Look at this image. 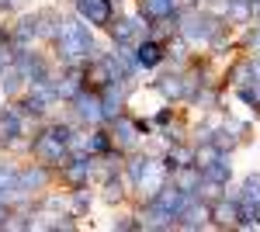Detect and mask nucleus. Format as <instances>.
Returning <instances> with one entry per match:
<instances>
[{
	"label": "nucleus",
	"instance_id": "nucleus-1",
	"mask_svg": "<svg viewBox=\"0 0 260 232\" xmlns=\"http://www.w3.org/2000/svg\"><path fill=\"white\" fill-rule=\"evenodd\" d=\"M83 14L94 21H108L111 18V7H108V0H83Z\"/></svg>",
	"mask_w": 260,
	"mask_h": 232
},
{
	"label": "nucleus",
	"instance_id": "nucleus-2",
	"mask_svg": "<svg viewBox=\"0 0 260 232\" xmlns=\"http://www.w3.org/2000/svg\"><path fill=\"white\" fill-rule=\"evenodd\" d=\"M139 62H146V66H153V62H160V49L153 45V42H146L139 49Z\"/></svg>",
	"mask_w": 260,
	"mask_h": 232
},
{
	"label": "nucleus",
	"instance_id": "nucleus-4",
	"mask_svg": "<svg viewBox=\"0 0 260 232\" xmlns=\"http://www.w3.org/2000/svg\"><path fill=\"white\" fill-rule=\"evenodd\" d=\"M219 222H236V208H219Z\"/></svg>",
	"mask_w": 260,
	"mask_h": 232
},
{
	"label": "nucleus",
	"instance_id": "nucleus-3",
	"mask_svg": "<svg viewBox=\"0 0 260 232\" xmlns=\"http://www.w3.org/2000/svg\"><path fill=\"white\" fill-rule=\"evenodd\" d=\"M146 7H149V11H153V14H163V11H167V7H170V4H167V0H149V4H146Z\"/></svg>",
	"mask_w": 260,
	"mask_h": 232
}]
</instances>
